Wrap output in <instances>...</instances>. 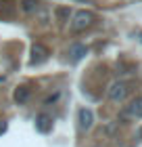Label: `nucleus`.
<instances>
[{
  "label": "nucleus",
  "mask_w": 142,
  "mask_h": 147,
  "mask_svg": "<svg viewBox=\"0 0 142 147\" xmlns=\"http://www.w3.org/2000/svg\"><path fill=\"white\" fill-rule=\"evenodd\" d=\"M125 113H127L130 118H142V95H140V97H136L130 105H127Z\"/></svg>",
  "instance_id": "obj_8"
},
{
  "label": "nucleus",
  "mask_w": 142,
  "mask_h": 147,
  "mask_svg": "<svg viewBox=\"0 0 142 147\" xmlns=\"http://www.w3.org/2000/svg\"><path fill=\"white\" fill-rule=\"evenodd\" d=\"M86 53H88V46H86V44H82V42L71 44V49H69V59H71L73 63H77L79 59L86 57Z\"/></svg>",
  "instance_id": "obj_5"
},
{
  "label": "nucleus",
  "mask_w": 142,
  "mask_h": 147,
  "mask_svg": "<svg viewBox=\"0 0 142 147\" xmlns=\"http://www.w3.org/2000/svg\"><path fill=\"white\" fill-rule=\"evenodd\" d=\"M46 55H48L46 46H42V44H33V46H31V57H29V61H31L33 65H38V63H42L44 59H46Z\"/></svg>",
  "instance_id": "obj_6"
},
{
  "label": "nucleus",
  "mask_w": 142,
  "mask_h": 147,
  "mask_svg": "<svg viewBox=\"0 0 142 147\" xmlns=\"http://www.w3.org/2000/svg\"><path fill=\"white\" fill-rule=\"evenodd\" d=\"M57 17H59V21H65V19L69 17V9H67V6L59 9V11H57Z\"/></svg>",
  "instance_id": "obj_10"
},
{
  "label": "nucleus",
  "mask_w": 142,
  "mask_h": 147,
  "mask_svg": "<svg viewBox=\"0 0 142 147\" xmlns=\"http://www.w3.org/2000/svg\"><path fill=\"white\" fill-rule=\"evenodd\" d=\"M130 92V86L127 82H113L111 88H109V99L111 101H123Z\"/></svg>",
  "instance_id": "obj_2"
},
{
  "label": "nucleus",
  "mask_w": 142,
  "mask_h": 147,
  "mask_svg": "<svg viewBox=\"0 0 142 147\" xmlns=\"http://www.w3.org/2000/svg\"><path fill=\"white\" fill-rule=\"evenodd\" d=\"M31 95V90H29V86H25V84H19L15 92H13V99H15V103H27V99Z\"/></svg>",
  "instance_id": "obj_7"
},
{
  "label": "nucleus",
  "mask_w": 142,
  "mask_h": 147,
  "mask_svg": "<svg viewBox=\"0 0 142 147\" xmlns=\"http://www.w3.org/2000/svg\"><path fill=\"white\" fill-rule=\"evenodd\" d=\"M92 124H94V113L90 109L82 107L77 111V126H79V130H90Z\"/></svg>",
  "instance_id": "obj_3"
},
{
  "label": "nucleus",
  "mask_w": 142,
  "mask_h": 147,
  "mask_svg": "<svg viewBox=\"0 0 142 147\" xmlns=\"http://www.w3.org/2000/svg\"><path fill=\"white\" fill-rule=\"evenodd\" d=\"M21 9L27 13V15H33V13L40 9V4H38V0H23V2H21Z\"/></svg>",
  "instance_id": "obj_9"
},
{
  "label": "nucleus",
  "mask_w": 142,
  "mask_h": 147,
  "mask_svg": "<svg viewBox=\"0 0 142 147\" xmlns=\"http://www.w3.org/2000/svg\"><path fill=\"white\" fill-rule=\"evenodd\" d=\"M94 23V15L90 11H77L71 19V30L73 32H84Z\"/></svg>",
  "instance_id": "obj_1"
},
{
  "label": "nucleus",
  "mask_w": 142,
  "mask_h": 147,
  "mask_svg": "<svg viewBox=\"0 0 142 147\" xmlns=\"http://www.w3.org/2000/svg\"><path fill=\"white\" fill-rule=\"evenodd\" d=\"M36 130L42 132V135H46V132L52 130V118L48 116V113H38L36 116Z\"/></svg>",
  "instance_id": "obj_4"
},
{
  "label": "nucleus",
  "mask_w": 142,
  "mask_h": 147,
  "mask_svg": "<svg viewBox=\"0 0 142 147\" xmlns=\"http://www.w3.org/2000/svg\"><path fill=\"white\" fill-rule=\"evenodd\" d=\"M4 132H6V122L2 120V122H0V135H4Z\"/></svg>",
  "instance_id": "obj_11"
}]
</instances>
